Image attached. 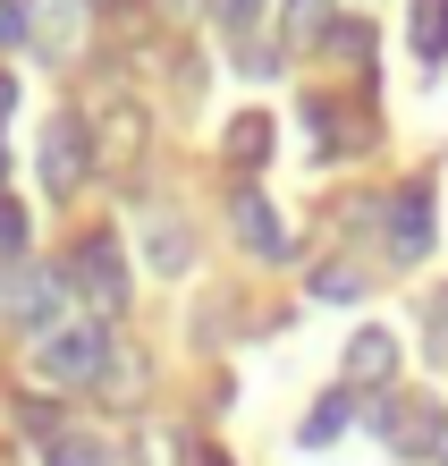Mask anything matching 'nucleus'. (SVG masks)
Wrapping results in <instances>:
<instances>
[{
	"label": "nucleus",
	"instance_id": "nucleus-1",
	"mask_svg": "<svg viewBox=\"0 0 448 466\" xmlns=\"http://www.w3.org/2000/svg\"><path fill=\"white\" fill-rule=\"evenodd\" d=\"M110 356H119L110 322L76 314V322H60V331H43V339H35V381H43V390H102Z\"/></svg>",
	"mask_w": 448,
	"mask_h": 466
},
{
	"label": "nucleus",
	"instance_id": "nucleus-2",
	"mask_svg": "<svg viewBox=\"0 0 448 466\" xmlns=\"http://www.w3.org/2000/svg\"><path fill=\"white\" fill-rule=\"evenodd\" d=\"M85 136H94V170L102 178H135V161H144V145H153V111L135 94H102Z\"/></svg>",
	"mask_w": 448,
	"mask_h": 466
},
{
	"label": "nucleus",
	"instance_id": "nucleus-3",
	"mask_svg": "<svg viewBox=\"0 0 448 466\" xmlns=\"http://www.w3.org/2000/svg\"><path fill=\"white\" fill-rule=\"evenodd\" d=\"M373 432L398 458H432V450H448V407L432 390H389V399H373Z\"/></svg>",
	"mask_w": 448,
	"mask_h": 466
},
{
	"label": "nucleus",
	"instance_id": "nucleus-4",
	"mask_svg": "<svg viewBox=\"0 0 448 466\" xmlns=\"http://www.w3.org/2000/svg\"><path fill=\"white\" fill-rule=\"evenodd\" d=\"M381 255L389 263H423L432 255V238H440V196H432V178H406V187H389L381 196Z\"/></svg>",
	"mask_w": 448,
	"mask_h": 466
},
{
	"label": "nucleus",
	"instance_id": "nucleus-5",
	"mask_svg": "<svg viewBox=\"0 0 448 466\" xmlns=\"http://www.w3.org/2000/svg\"><path fill=\"white\" fill-rule=\"evenodd\" d=\"M60 271H68V289L85 297V314H94V322L127 306V263H119V238H110V229H94V238H76Z\"/></svg>",
	"mask_w": 448,
	"mask_h": 466
},
{
	"label": "nucleus",
	"instance_id": "nucleus-6",
	"mask_svg": "<svg viewBox=\"0 0 448 466\" xmlns=\"http://www.w3.org/2000/svg\"><path fill=\"white\" fill-rule=\"evenodd\" d=\"M85 170H94V136H85V111H60L43 127V196H76L85 187Z\"/></svg>",
	"mask_w": 448,
	"mask_h": 466
},
{
	"label": "nucleus",
	"instance_id": "nucleus-7",
	"mask_svg": "<svg viewBox=\"0 0 448 466\" xmlns=\"http://www.w3.org/2000/svg\"><path fill=\"white\" fill-rule=\"evenodd\" d=\"M17 17H25V43L43 60H76L85 25H94V0H17Z\"/></svg>",
	"mask_w": 448,
	"mask_h": 466
},
{
	"label": "nucleus",
	"instance_id": "nucleus-8",
	"mask_svg": "<svg viewBox=\"0 0 448 466\" xmlns=\"http://www.w3.org/2000/svg\"><path fill=\"white\" fill-rule=\"evenodd\" d=\"M68 297H76V289H68V271H60V263H25V271H17V289H9V314L43 339V331H60V322H68Z\"/></svg>",
	"mask_w": 448,
	"mask_h": 466
},
{
	"label": "nucleus",
	"instance_id": "nucleus-9",
	"mask_svg": "<svg viewBox=\"0 0 448 466\" xmlns=\"http://www.w3.org/2000/svg\"><path fill=\"white\" fill-rule=\"evenodd\" d=\"M339 365H347V390H363V399H389V390H398V339H389L381 322H363Z\"/></svg>",
	"mask_w": 448,
	"mask_h": 466
},
{
	"label": "nucleus",
	"instance_id": "nucleus-10",
	"mask_svg": "<svg viewBox=\"0 0 448 466\" xmlns=\"http://www.w3.org/2000/svg\"><path fill=\"white\" fill-rule=\"evenodd\" d=\"M229 229H237V246L254 263H288V229H279V212L263 204V187H229Z\"/></svg>",
	"mask_w": 448,
	"mask_h": 466
},
{
	"label": "nucleus",
	"instance_id": "nucleus-11",
	"mask_svg": "<svg viewBox=\"0 0 448 466\" xmlns=\"http://www.w3.org/2000/svg\"><path fill=\"white\" fill-rule=\"evenodd\" d=\"M144 263L161 271V280H178V271L194 263V238H186V212H170V204H153V212H144Z\"/></svg>",
	"mask_w": 448,
	"mask_h": 466
},
{
	"label": "nucleus",
	"instance_id": "nucleus-12",
	"mask_svg": "<svg viewBox=\"0 0 448 466\" xmlns=\"http://www.w3.org/2000/svg\"><path fill=\"white\" fill-rule=\"evenodd\" d=\"M271 136H279V127H271L263 111H237V119H229V136H220V153H229L237 170H263V161H271Z\"/></svg>",
	"mask_w": 448,
	"mask_h": 466
},
{
	"label": "nucleus",
	"instance_id": "nucleus-13",
	"mask_svg": "<svg viewBox=\"0 0 448 466\" xmlns=\"http://www.w3.org/2000/svg\"><path fill=\"white\" fill-rule=\"evenodd\" d=\"M330 25H339V9H330V0H279V35H288L296 51L330 43Z\"/></svg>",
	"mask_w": 448,
	"mask_h": 466
},
{
	"label": "nucleus",
	"instance_id": "nucleus-14",
	"mask_svg": "<svg viewBox=\"0 0 448 466\" xmlns=\"http://www.w3.org/2000/svg\"><path fill=\"white\" fill-rule=\"evenodd\" d=\"M406 43H414V60H423V68H440V60H448V0H414Z\"/></svg>",
	"mask_w": 448,
	"mask_h": 466
},
{
	"label": "nucleus",
	"instance_id": "nucleus-15",
	"mask_svg": "<svg viewBox=\"0 0 448 466\" xmlns=\"http://www.w3.org/2000/svg\"><path fill=\"white\" fill-rule=\"evenodd\" d=\"M347 416H355V390H330V399L314 407V416L296 424V441H304V450H330V441L347 432Z\"/></svg>",
	"mask_w": 448,
	"mask_h": 466
},
{
	"label": "nucleus",
	"instance_id": "nucleus-16",
	"mask_svg": "<svg viewBox=\"0 0 448 466\" xmlns=\"http://www.w3.org/2000/svg\"><path fill=\"white\" fill-rule=\"evenodd\" d=\"M322 297V306H355L363 297V263H347V255H330V263H314V280H304Z\"/></svg>",
	"mask_w": 448,
	"mask_h": 466
},
{
	"label": "nucleus",
	"instance_id": "nucleus-17",
	"mask_svg": "<svg viewBox=\"0 0 448 466\" xmlns=\"http://www.w3.org/2000/svg\"><path fill=\"white\" fill-rule=\"evenodd\" d=\"M43 466H119V458H110L102 432H51V441H43Z\"/></svg>",
	"mask_w": 448,
	"mask_h": 466
},
{
	"label": "nucleus",
	"instance_id": "nucleus-18",
	"mask_svg": "<svg viewBox=\"0 0 448 466\" xmlns=\"http://www.w3.org/2000/svg\"><path fill=\"white\" fill-rule=\"evenodd\" d=\"M17 271H25V212H17L9 196H0V306H9Z\"/></svg>",
	"mask_w": 448,
	"mask_h": 466
},
{
	"label": "nucleus",
	"instance_id": "nucleus-19",
	"mask_svg": "<svg viewBox=\"0 0 448 466\" xmlns=\"http://www.w3.org/2000/svg\"><path fill=\"white\" fill-rule=\"evenodd\" d=\"M102 390L119 399V407H127V399H144V356L119 348V356H110V373H102Z\"/></svg>",
	"mask_w": 448,
	"mask_h": 466
},
{
	"label": "nucleus",
	"instance_id": "nucleus-20",
	"mask_svg": "<svg viewBox=\"0 0 448 466\" xmlns=\"http://www.w3.org/2000/svg\"><path fill=\"white\" fill-rule=\"evenodd\" d=\"M330 51H339V60H363V76H373V25H363V17L330 25Z\"/></svg>",
	"mask_w": 448,
	"mask_h": 466
},
{
	"label": "nucleus",
	"instance_id": "nucleus-21",
	"mask_svg": "<svg viewBox=\"0 0 448 466\" xmlns=\"http://www.w3.org/2000/svg\"><path fill=\"white\" fill-rule=\"evenodd\" d=\"M423 348H432V365H448V289L423 297Z\"/></svg>",
	"mask_w": 448,
	"mask_h": 466
},
{
	"label": "nucleus",
	"instance_id": "nucleus-22",
	"mask_svg": "<svg viewBox=\"0 0 448 466\" xmlns=\"http://www.w3.org/2000/svg\"><path fill=\"white\" fill-rule=\"evenodd\" d=\"M254 17H263V0H212V25H229V35H245Z\"/></svg>",
	"mask_w": 448,
	"mask_h": 466
},
{
	"label": "nucleus",
	"instance_id": "nucleus-23",
	"mask_svg": "<svg viewBox=\"0 0 448 466\" xmlns=\"http://www.w3.org/2000/svg\"><path fill=\"white\" fill-rule=\"evenodd\" d=\"M144 466H186V441H178V432H153V441H144Z\"/></svg>",
	"mask_w": 448,
	"mask_h": 466
},
{
	"label": "nucleus",
	"instance_id": "nucleus-24",
	"mask_svg": "<svg viewBox=\"0 0 448 466\" xmlns=\"http://www.w3.org/2000/svg\"><path fill=\"white\" fill-rule=\"evenodd\" d=\"M25 43V17H17V0H0V51H17Z\"/></svg>",
	"mask_w": 448,
	"mask_h": 466
},
{
	"label": "nucleus",
	"instance_id": "nucleus-25",
	"mask_svg": "<svg viewBox=\"0 0 448 466\" xmlns=\"http://www.w3.org/2000/svg\"><path fill=\"white\" fill-rule=\"evenodd\" d=\"M9 94H17V86H9V76H0V119H9Z\"/></svg>",
	"mask_w": 448,
	"mask_h": 466
},
{
	"label": "nucleus",
	"instance_id": "nucleus-26",
	"mask_svg": "<svg viewBox=\"0 0 448 466\" xmlns=\"http://www.w3.org/2000/svg\"><path fill=\"white\" fill-rule=\"evenodd\" d=\"M110 9H127V0H110Z\"/></svg>",
	"mask_w": 448,
	"mask_h": 466
},
{
	"label": "nucleus",
	"instance_id": "nucleus-27",
	"mask_svg": "<svg viewBox=\"0 0 448 466\" xmlns=\"http://www.w3.org/2000/svg\"><path fill=\"white\" fill-rule=\"evenodd\" d=\"M440 458H448V450H440Z\"/></svg>",
	"mask_w": 448,
	"mask_h": 466
}]
</instances>
